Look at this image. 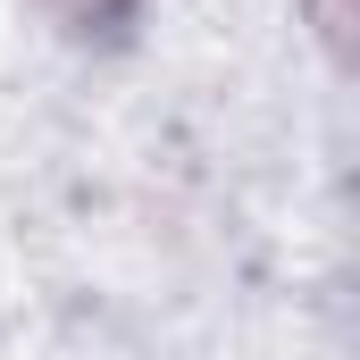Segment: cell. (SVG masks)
Returning <instances> with one entry per match:
<instances>
[{"label": "cell", "mask_w": 360, "mask_h": 360, "mask_svg": "<svg viewBox=\"0 0 360 360\" xmlns=\"http://www.w3.org/2000/svg\"><path fill=\"white\" fill-rule=\"evenodd\" d=\"M310 8V34L327 42V59L344 68V51H352V0H302Z\"/></svg>", "instance_id": "1"}, {"label": "cell", "mask_w": 360, "mask_h": 360, "mask_svg": "<svg viewBox=\"0 0 360 360\" xmlns=\"http://www.w3.org/2000/svg\"><path fill=\"white\" fill-rule=\"evenodd\" d=\"M68 34H92V25H117V17H134V0H42Z\"/></svg>", "instance_id": "2"}]
</instances>
